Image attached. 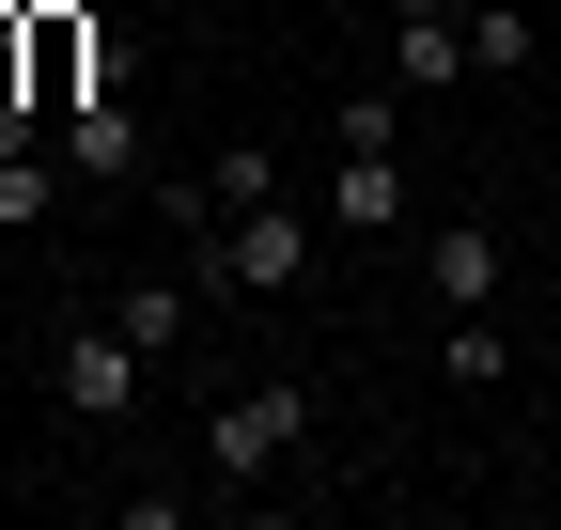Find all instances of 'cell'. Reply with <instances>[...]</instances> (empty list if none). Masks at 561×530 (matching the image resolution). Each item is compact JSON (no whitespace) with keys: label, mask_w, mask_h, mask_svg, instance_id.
Returning <instances> with one entry per match:
<instances>
[{"label":"cell","mask_w":561,"mask_h":530,"mask_svg":"<svg viewBox=\"0 0 561 530\" xmlns=\"http://www.w3.org/2000/svg\"><path fill=\"white\" fill-rule=\"evenodd\" d=\"M500 234H483V219H453V234H421V281H437V312H500Z\"/></svg>","instance_id":"cell-7"},{"label":"cell","mask_w":561,"mask_h":530,"mask_svg":"<svg viewBox=\"0 0 561 530\" xmlns=\"http://www.w3.org/2000/svg\"><path fill=\"white\" fill-rule=\"evenodd\" d=\"M437 375H453V390H500V375H515V327H500V312H453Z\"/></svg>","instance_id":"cell-12"},{"label":"cell","mask_w":561,"mask_h":530,"mask_svg":"<svg viewBox=\"0 0 561 530\" xmlns=\"http://www.w3.org/2000/svg\"><path fill=\"white\" fill-rule=\"evenodd\" d=\"M62 172H79V187H140V110L79 94V110H62Z\"/></svg>","instance_id":"cell-8"},{"label":"cell","mask_w":561,"mask_h":530,"mask_svg":"<svg viewBox=\"0 0 561 530\" xmlns=\"http://www.w3.org/2000/svg\"><path fill=\"white\" fill-rule=\"evenodd\" d=\"M0 484H16V437H0Z\"/></svg>","instance_id":"cell-14"},{"label":"cell","mask_w":561,"mask_h":530,"mask_svg":"<svg viewBox=\"0 0 561 530\" xmlns=\"http://www.w3.org/2000/svg\"><path fill=\"white\" fill-rule=\"evenodd\" d=\"M468 79V0H390V94H453Z\"/></svg>","instance_id":"cell-5"},{"label":"cell","mask_w":561,"mask_h":530,"mask_svg":"<svg viewBox=\"0 0 561 530\" xmlns=\"http://www.w3.org/2000/svg\"><path fill=\"white\" fill-rule=\"evenodd\" d=\"M110 79H125V32H110V16H62V0H47V16H32V110L62 125L79 94H110Z\"/></svg>","instance_id":"cell-3"},{"label":"cell","mask_w":561,"mask_h":530,"mask_svg":"<svg viewBox=\"0 0 561 530\" xmlns=\"http://www.w3.org/2000/svg\"><path fill=\"white\" fill-rule=\"evenodd\" d=\"M47 390H62V422H125V406H140V344L79 312V327L47 344Z\"/></svg>","instance_id":"cell-4"},{"label":"cell","mask_w":561,"mask_h":530,"mask_svg":"<svg viewBox=\"0 0 561 530\" xmlns=\"http://www.w3.org/2000/svg\"><path fill=\"white\" fill-rule=\"evenodd\" d=\"M203 312H219V297H203V265H157V281H125L110 327H125L140 359H172V344H203Z\"/></svg>","instance_id":"cell-6"},{"label":"cell","mask_w":561,"mask_h":530,"mask_svg":"<svg viewBox=\"0 0 561 530\" xmlns=\"http://www.w3.org/2000/svg\"><path fill=\"white\" fill-rule=\"evenodd\" d=\"M468 62H483V79H530V62H546L530 0H468Z\"/></svg>","instance_id":"cell-10"},{"label":"cell","mask_w":561,"mask_h":530,"mask_svg":"<svg viewBox=\"0 0 561 530\" xmlns=\"http://www.w3.org/2000/svg\"><path fill=\"white\" fill-rule=\"evenodd\" d=\"M250 204H280V157L265 141H234L219 172H203V219H250Z\"/></svg>","instance_id":"cell-13"},{"label":"cell","mask_w":561,"mask_h":530,"mask_svg":"<svg viewBox=\"0 0 561 530\" xmlns=\"http://www.w3.org/2000/svg\"><path fill=\"white\" fill-rule=\"evenodd\" d=\"M62 187H79V172H62V141H47V157L16 141V157H0V234H32V219L62 204Z\"/></svg>","instance_id":"cell-11"},{"label":"cell","mask_w":561,"mask_h":530,"mask_svg":"<svg viewBox=\"0 0 561 530\" xmlns=\"http://www.w3.org/2000/svg\"><path fill=\"white\" fill-rule=\"evenodd\" d=\"M297 437H312V390L297 375H250V390L203 406V469H219V484H265V469H297Z\"/></svg>","instance_id":"cell-1"},{"label":"cell","mask_w":561,"mask_h":530,"mask_svg":"<svg viewBox=\"0 0 561 530\" xmlns=\"http://www.w3.org/2000/svg\"><path fill=\"white\" fill-rule=\"evenodd\" d=\"M187 265H203V297H297V281H312V219H297V204H250L234 234L203 219Z\"/></svg>","instance_id":"cell-2"},{"label":"cell","mask_w":561,"mask_h":530,"mask_svg":"<svg viewBox=\"0 0 561 530\" xmlns=\"http://www.w3.org/2000/svg\"><path fill=\"white\" fill-rule=\"evenodd\" d=\"M328 219H343V234H390V219H405V157H390V141H343V187H328Z\"/></svg>","instance_id":"cell-9"}]
</instances>
